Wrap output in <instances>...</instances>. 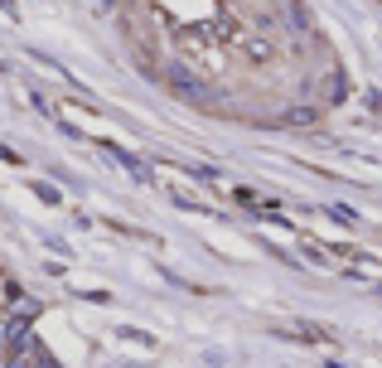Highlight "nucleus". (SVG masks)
I'll use <instances>...</instances> for the list:
<instances>
[{"mask_svg":"<svg viewBox=\"0 0 382 368\" xmlns=\"http://www.w3.org/2000/svg\"><path fill=\"white\" fill-rule=\"evenodd\" d=\"M329 218H334V223H358V213L349 209V204H329Z\"/></svg>","mask_w":382,"mask_h":368,"instance_id":"obj_7","label":"nucleus"},{"mask_svg":"<svg viewBox=\"0 0 382 368\" xmlns=\"http://www.w3.org/2000/svg\"><path fill=\"white\" fill-rule=\"evenodd\" d=\"M164 82H169V92H174L179 102H189V107H213L218 102V87L208 78H198L189 63H169V68H164Z\"/></svg>","mask_w":382,"mask_h":368,"instance_id":"obj_1","label":"nucleus"},{"mask_svg":"<svg viewBox=\"0 0 382 368\" xmlns=\"http://www.w3.org/2000/svg\"><path fill=\"white\" fill-rule=\"evenodd\" d=\"M102 151H111V160H116V165H121V170H126V175H131V180L140 184V189H150V184H155L150 165H145V160H136L131 151H121V146H102Z\"/></svg>","mask_w":382,"mask_h":368,"instance_id":"obj_2","label":"nucleus"},{"mask_svg":"<svg viewBox=\"0 0 382 368\" xmlns=\"http://www.w3.org/2000/svg\"><path fill=\"white\" fill-rule=\"evenodd\" d=\"M325 97H329V102H344V97H349V73H344V68H334V73H329Z\"/></svg>","mask_w":382,"mask_h":368,"instance_id":"obj_4","label":"nucleus"},{"mask_svg":"<svg viewBox=\"0 0 382 368\" xmlns=\"http://www.w3.org/2000/svg\"><path fill=\"white\" fill-rule=\"evenodd\" d=\"M39 344V340H34ZM34 344L29 349H15V354H5V368H34Z\"/></svg>","mask_w":382,"mask_h":368,"instance_id":"obj_5","label":"nucleus"},{"mask_svg":"<svg viewBox=\"0 0 382 368\" xmlns=\"http://www.w3.org/2000/svg\"><path fill=\"white\" fill-rule=\"evenodd\" d=\"M0 349H10V315H0Z\"/></svg>","mask_w":382,"mask_h":368,"instance_id":"obj_10","label":"nucleus"},{"mask_svg":"<svg viewBox=\"0 0 382 368\" xmlns=\"http://www.w3.org/2000/svg\"><path fill=\"white\" fill-rule=\"evenodd\" d=\"M320 121V107H286L281 112V126H315Z\"/></svg>","mask_w":382,"mask_h":368,"instance_id":"obj_3","label":"nucleus"},{"mask_svg":"<svg viewBox=\"0 0 382 368\" xmlns=\"http://www.w3.org/2000/svg\"><path fill=\"white\" fill-rule=\"evenodd\" d=\"M291 25L300 29V34L310 29V15H305V5H291Z\"/></svg>","mask_w":382,"mask_h":368,"instance_id":"obj_8","label":"nucleus"},{"mask_svg":"<svg viewBox=\"0 0 382 368\" xmlns=\"http://www.w3.org/2000/svg\"><path fill=\"white\" fill-rule=\"evenodd\" d=\"M29 102H34V107H39V112H44V117H54V107H49V102H44V92H39V87H34V92H29Z\"/></svg>","mask_w":382,"mask_h":368,"instance_id":"obj_9","label":"nucleus"},{"mask_svg":"<svg viewBox=\"0 0 382 368\" xmlns=\"http://www.w3.org/2000/svg\"><path fill=\"white\" fill-rule=\"evenodd\" d=\"M29 189H34V194H39V199H44V204H63V194H58V189H54V184H49V180L29 184Z\"/></svg>","mask_w":382,"mask_h":368,"instance_id":"obj_6","label":"nucleus"},{"mask_svg":"<svg viewBox=\"0 0 382 368\" xmlns=\"http://www.w3.org/2000/svg\"><path fill=\"white\" fill-rule=\"evenodd\" d=\"M0 10H10V15H15V0H0Z\"/></svg>","mask_w":382,"mask_h":368,"instance_id":"obj_12","label":"nucleus"},{"mask_svg":"<svg viewBox=\"0 0 382 368\" xmlns=\"http://www.w3.org/2000/svg\"><path fill=\"white\" fill-rule=\"evenodd\" d=\"M0 160H5V165H20V151H10V146H0Z\"/></svg>","mask_w":382,"mask_h":368,"instance_id":"obj_11","label":"nucleus"}]
</instances>
